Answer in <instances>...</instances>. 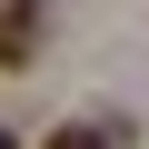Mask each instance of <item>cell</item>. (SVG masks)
Returning <instances> with one entry per match:
<instances>
[{"mask_svg":"<svg viewBox=\"0 0 149 149\" xmlns=\"http://www.w3.org/2000/svg\"><path fill=\"white\" fill-rule=\"evenodd\" d=\"M40 0H0V70H30V50H40Z\"/></svg>","mask_w":149,"mask_h":149,"instance_id":"6da1fadb","label":"cell"},{"mask_svg":"<svg viewBox=\"0 0 149 149\" xmlns=\"http://www.w3.org/2000/svg\"><path fill=\"white\" fill-rule=\"evenodd\" d=\"M0 149H20V139H10V129H0Z\"/></svg>","mask_w":149,"mask_h":149,"instance_id":"3957f363","label":"cell"},{"mask_svg":"<svg viewBox=\"0 0 149 149\" xmlns=\"http://www.w3.org/2000/svg\"><path fill=\"white\" fill-rule=\"evenodd\" d=\"M40 149H119V139H100V129H80V119H70V129H50Z\"/></svg>","mask_w":149,"mask_h":149,"instance_id":"7a4b0ae2","label":"cell"}]
</instances>
